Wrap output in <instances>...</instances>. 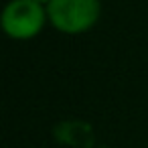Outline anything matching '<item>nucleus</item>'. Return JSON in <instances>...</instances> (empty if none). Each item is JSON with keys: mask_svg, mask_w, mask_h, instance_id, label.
<instances>
[{"mask_svg": "<svg viewBox=\"0 0 148 148\" xmlns=\"http://www.w3.org/2000/svg\"><path fill=\"white\" fill-rule=\"evenodd\" d=\"M99 16L97 0H51L49 18L63 33H83Z\"/></svg>", "mask_w": 148, "mask_h": 148, "instance_id": "nucleus-1", "label": "nucleus"}, {"mask_svg": "<svg viewBox=\"0 0 148 148\" xmlns=\"http://www.w3.org/2000/svg\"><path fill=\"white\" fill-rule=\"evenodd\" d=\"M45 25V10L35 0H12L2 12V29L14 39H31Z\"/></svg>", "mask_w": 148, "mask_h": 148, "instance_id": "nucleus-2", "label": "nucleus"}, {"mask_svg": "<svg viewBox=\"0 0 148 148\" xmlns=\"http://www.w3.org/2000/svg\"><path fill=\"white\" fill-rule=\"evenodd\" d=\"M35 2H39V4H41V2H51V0H35Z\"/></svg>", "mask_w": 148, "mask_h": 148, "instance_id": "nucleus-3", "label": "nucleus"}]
</instances>
